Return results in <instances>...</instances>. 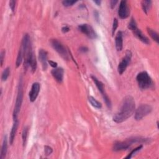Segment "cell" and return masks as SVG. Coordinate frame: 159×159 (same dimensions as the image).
<instances>
[{
	"instance_id": "obj_1",
	"label": "cell",
	"mask_w": 159,
	"mask_h": 159,
	"mask_svg": "<svg viewBox=\"0 0 159 159\" xmlns=\"http://www.w3.org/2000/svg\"><path fill=\"white\" fill-rule=\"evenodd\" d=\"M135 103L132 97L128 95L122 100L119 111L113 116V121L116 123H122L129 119L134 113Z\"/></svg>"
},
{
	"instance_id": "obj_2",
	"label": "cell",
	"mask_w": 159,
	"mask_h": 159,
	"mask_svg": "<svg viewBox=\"0 0 159 159\" xmlns=\"http://www.w3.org/2000/svg\"><path fill=\"white\" fill-rule=\"evenodd\" d=\"M148 142L147 138L141 137H132L127 139L124 141H116L114 143L113 150L114 152H119L128 150L133 144H147Z\"/></svg>"
},
{
	"instance_id": "obj_3",
	"label": "cell",
	"mask_w": 159,
	"mask_h": 159,
	"mask_svg": "<svg viewBox=\"0 0 159 159\" xmlns=\"http://www.w3.org/2000/svg\"><path fill=\"white\" fill-rule=\"evenodd\" d=\"M136 80L141 90L151 89L154 87V83L147 72H141L137 74Z\"/></svg>"
},
{
	"instance_id": "obj_4",
	"label": "cell",
	"mask_w": 159,
	"mask_h": 159,
	"mask_svg": "<svg viewBox=\"0 0 159 159\" xmlns=\"http://www.w3.org/2000/svg\"><path fill=\"white\" fill-rule=\"evenodd\" d=\"M23 96H24V91H23V80L22 78H21L19 80V83L18 85V90L17 94L16 97L15 107L13 111V119H17V117L19 113L20 112L21 106H22L23 101Z\"/></svg>"
},
{
	"instance_id": "obj_5",
	"label": "cell",
	"mask_w": 159,
	"mask_h": 159,
	"mask_svg": "<svg viewBox=\"0 0 159 159\" xmlns=\"http://www.w3.org/2000/svg\"><path fill=\"white\" fill-rule=\"evenodd\" d=\"M50 42L52 48L54 49L63 59L65 60H68L70 59V56L67 50L60 42H59L57 39H51Z\"/></svg>"
},
{
	"instance_id": "obj_6",
	"label": "cell",
	"mask_w": 159,
	"mask_h": 159,
	"mask_svg": "<svg viewBox=\"0 0 159 159\" xmlns=\"http://www.w3.org/2000/svg\"><path fill=\"white\" fill-rule=\"evenodd\" d=\"M152 111V107L149 104H141L135 110L134 118L136 121H141Z\"/></svg>"
},
{
	"instance_id": "obj_7",
	"label": "cell",
	"mask_w": 159,
	"mask_h": 159,
	"mask_svg": "<svg viewBox=\"0 0 159 159\" xmlns=\"http://www.w3.org/2000/svg\"><path fill=\"white\" fill-rule=\"evenodd\" d=\"M91 79L93 80V81H94L95 85L97 86L99 91L101 93L102 97L104 99V101H105L106 104H107V106L108 108L111 109V101L107 95V93H106V91H105L104 85L103 83L101 82V81H100L96 77H94L93 75H91Z\"/></svg>"
},
{
	"instance_id": "obj_8",
	"label": "cell",
	"mask_w": 159,
	"mask_h": 159,
	"mask_svg": "<svg viewBox=\"0 0 159 159\" xmlns=\"http://www.w3.org/2000/svg\"><path fill=\"white\" fill-rule=\"evenodd\" d=\"M30 68L32 73H34L37 69V61L34 51L32 49L24 57V67Z\"/></svg>"
},
{
	"instance_id": "obj_9",
	"label": "cell",
	"mask_w": 159,
	"mask_h": 159,
	"mask_svg": "<svg viewBox=\"0 0 159 159\" xmlns=\"http://www.w3.org/2000/svg\"><path fill=\"white\" fill-rule=\"evenodd\" d=\"M131 59H132V52L131 50H128L126 52L125 56L122 59L118 67V71L120 75H122V74L126 71L127 67H128V65L130 64Z\"/></svg>"
},
{
	"instance_id": "obj_10",
	"label": "cell",
	"mask_w": 159,
	"mask_h": 159,
	"mask_svg": "<svg viewBox=\"0 0 159 159\" xmlns=\"http://www.w3.org/2000/svg\"><path fill=\"white\" fill-rule=\"evenodd\" d=\"M78 30L84 34H85L88 38L91 39H96L98 37V35L94 29L90 24H80L78 27Z\"/></svg>"
},
{
	"instance_id": "obj_11",
	"label": "cell",
	"mask_w": 159,
	"mask_h": 159,
	"mask_svg": "<svg viewBox=\"0 0 159 159\" xmlns=\"http://www.w3.org/2000/svg\"><path fill=\"white\" fill-rule=\"evenodd\" d=\"M130 14V9L128 5V2L125 0H122L120 2L118 9V16L119 18L124 19L128 18Z\"/></svg>"
},
{
	"instance_id": "obj_12",
	"label": "cell",
	"mask_w": 159,
	"mask_h": 159,
	"mask_svg": "<svg viewBox=\"0 0 159 159\" xmlns=\"http://www.w3.org/2000/svg\"><path fill=\"white\" fill-rule=\"evenodd\" d=\"M40 90V84L37 82H35L33 84L31 87L30 91L29 92V100L31 102H34L37 99Z\"/></svg>"
},
{
	"instance_id": "obj_13",
	"label": "cell",
	"mask_w": 159,
	"mask_h": 159,
	"mask_svg": "<svg viewBox=\"0 0 159 159\" xmlns=\"http://www.w3.org/2000/svg\"><path fill=\"white\" fill-rule=\"evenodd\" d=\"M52 77L59 83H62L63 81V77H64V70L62 68H56L51 71Z\"/></svg>"
},
{
	"instance_id": "obj_14",
	"label": "cell",
	"mask_w": 159,
	"mask_h": 159,
	"mask_svg": "<svg viewBox=\"0 0 159 159\" xmlns=\"http://www.w3.org/2000/svg\"><path fill=\"white\" fill-rule=\"evenodd\" d=\"M48 53L44 49H40L39 51V59L42 64V67L43 70H46L48 67Z\"/></svg>"
},
{
	"instance_id": "obj_15",
	"label": "cell",
	"mask_w": 159,
	"mask_h": 159,
	"mask_svg": "<svg viewBox=\"0 0 159 159\" xmlns=\"http://www.w3.org/2000/svg\"><path fill=\"white\" fill-rule=\"evenodd\" d=\"M132 32L133 33L134 36L136 38L138 39L139 40H141L142 42H143V43L147 45H149L150 44L149 39L143 34V33L141 30V29H139L138 27H135L134 29L132 30Z\"/></svg>"
},
{
	"instance_id": "obj_16",
	"label": "cell",
	"mask_w": 159,
	"mask_h": 159,
	"mask_svg": "<svg viewBox=\"0 0 159 159\" xmlns=\"http://www.w3.org/2000/svg\"><path fill=\"white\" fill-rule=\"evenodd\" d=\"M115 45L116 50L121 51L123 48V34L121 31H119L115 38Z\"/></svg>"
},
{
	"instance_id": "obj_17",
	"label": "cell",
	"mask_w": 159,
	"mask_h": 159,
	"mask_svg": "<svg viewBox=\"0 0 159 159\" xmlns=\"http://www.w3.org/2000/svg\"><path fill=\"white\" fill-rule=\"evenodd\" d=\"M18 126H19L18 119H14L13 125L11 128V132H10V135H9V143L11 145H13L14 141L16 134L17 128H18Z\"/></svg>"
},
{
	"instance_id": "obj_18",
	"label": "cell",
	"mask_w": 159,
	"mask_h": 159,
	"mask_svg": "<svg viewBox=\"0 0 159 159\" xmlns=\"http://www.w3.org/2000/svg\"><path fill=\"white\" fill-rule=\"evenodd\" d=\"M152 2L151 0H144L141 2V5L144 12L147 14L152 8Z\"/></svg>"
},
{
	"instance_id": "obj_19",
	"label": "cell",
	"mask_w": 159,
	"mask_h": 159,
	"mask_svg": "<svg viewBox=\"0 0 159 159\" xmlns=\"http://www.w3.org/2000/svg\"><path fill=\"white\" fill-rule=\"evenodd\" d=\"M7 151H8V139H7V136L6 135L3 142V145L1 151V155H0V158L3 159L5 158L7 154Z\"/></svg>"
},
{
	"instance_id": "obj_20",
	"label": "cell",
	"mask_w": 159,
	"mask_h": 159,
	"mask_svg": "<svg viewBox=\"0 0 159 159\" xmlns=\"http://www.w3.org/2000/svg\"><path fill=\"white\" fill-rule=\"evenodd\" d=\"M147 33L148 34H149V36L151 37V38L155 41L157 44H158L159 42V37H158V34L157 33L155 30H154V29L150 28V27H147Z\"/></svg>"
},
{
	"instance_id": "obj_21",
	"label": "cell",
	"mask_w": 159,
	"mask_h": 159,
	"mask_svg": "<svg viewBox=\"0 0 159 159\" xmlns=\"http://www.w3.org/2000/svg\"><path fill=\"white\" fill-rule=\"evenodd\" d=\"M88 101L93 107L96 108L97 109L101 108V107H102L101 103L100 102H99L98 100H97L94 97H93L91 96H89L88 97Z\"/></svg>"
},
{
	"instance_id": "obj_22",
	"label": "cell",
	"mask_w": 159,
	"mask_h": 159,
	"mask_svg": "<svg viewBox=\"0 0 159 159\" xmlns=\"http://www.w3.org/2000/svg\"><path fill=\"white\" fill-rule=\"evenodd\" d=\"M23 58H24V52H23V49H21V48H20L19 50V52H18V55H17V57L16 62V68H18L21 65V63H22V62H23Z\"/></svg>"
},
{
	"instance_id": "obj_23",
	"label": "cell",
	"mask_w": 159,
	"mask_h": 159,
	"mask_svg": "<svg viewBox=\"0 0 159 159\" xmlns=\"http://www.w3.org/2000/svg\"><path fill=\"white\" fill-rule=\"evenodd\" d=\"M28 133H29V127L26 126L24 128L22 133V139H23V145L24 147L26 146L27 140V137H28Z\"/></svg>"
},
{
	"instance_id": "obj_24",
	"label": "cell",
	"mask_w": 159,
	"mask_h": 159,
	"mask_svg": "<svg viewBox=\"0 0 159 159\" xmlns=\"http://www.w3.org/2000/svg\"><path fill=\"white\" fill-rule=\"evenodd\" d=\"M9 75H10V68L7 67L3 70V72L2 73V81H6L8 78L9 77Z\"/></svg>"
},
{
	"instance_id": "obj_25",
	"label": "cell",
	"mask_w": 159,
	"mask_h": 159,
	"mask_svg": "<svg viewBox=\"0 0 159 159\" xmlns=\"http://www.w3.org/2000/svg\"><path fill=\"white\" fill-rule=\"evenodd\" d=\"M142 147H143V145H141L138 146L137 147H136L135 149H133V150L129 153V154L128 155V156H127V157H126V158H132V157H133L134 155H135L137 152H138L139 151H140L142 149Z\"/></svg>"
},
{
	"instance_id": "obj_26",
	"label": "cell",
	"mask_w": 159,
	"mask_h": 159,
	"mask_svg": "<svg viewBox=\"0 0 159 159\" xmlns=\"http://www.w3.org/2000/svg\"><path fill=\"white\" fill-rule=\"evenodd\" d=\"M137 27V23L135 22V19L133 17H132L131 19V21H130L129 23L128 24V29L132 31L133 29H134Z\"/></svg>"
},
{
	"instance_id": "obj_27",
	"label": "cell",
	"mask_w": 159,
	"mask_h": 159,
	"mask_svg": "<svg viewBox=\"0 0 159 159\" xmlns=\"http://www.w3.org/2000/svg\"><path fill=\"white\" fill-rule=\"evenodd\" d=\"M77 1H72V0H64L62 2V5L65 7L72 6L74 4H75Z\"/></svg>"
},
{
	"instance_id": "obj_28",
	"label": "cell",
	"mask_w": 159,
	"mask_h": 159,
	"mask_svg": "<svg viewBox=\"0 0 159 159\" xmlns=\"http://www.w3.org/2000/svg\"><path fill=\"white\" fill-rule=\"evenodd\" d=\"M118 27V20L116 18H114L113 20V28H112V34H113V36L114 35L115 31L116 29H117Z\"/></svg>"
},
{
	"instance_id": "obj_29",
	"label": "cell",
	"mask_w": 159,
	"mask_h": 159,
	"mask_svg": "<svg viewBox=\"0 0 159 159\" xmlns=\"http://www.w3.org/2000/svg\"><path fill=\"white\" fill-rule=\"evenodd\" d=\"M44 152H45V155L46 156H49L53 152V149L49 145H45L44 146Z\"/></svg>"
},
{
	"instance_id": "obj_30",
	"label": "cell",
	"mask_w": 159,
	"mask_h": 159,
	"mask_svg": "<svg viewBox=\"0 0 159 159\" xmlns=\"http://www.w3.org/2000/svg\"><path fill=\"white\" fill-rule=\"evenodd\" d=\"M5 54H6V51L5 50H2L1 52V55H0V61H1V65L2 67L3 65L4 62V59L5 57Z\"/></svg>"
},
{
	"instance_id": "obj_31",
	"label": "cell",
	"mask_w": 159,
	"mask_h": 159,
	"mask_svg": "<svg viewBox=\"0 0 159 159\" xmlns=\"http://www.w3.org/2000/svg\"><path fill=\"white\" fill-rule=\"evenodd\" d=\"M16 1H14V0H12V1H10L9 2V7L11 8V9L12 12L13 13H14V11H15V6H16Z\"/></svg>"
},
{
	"instance_id": "obj_32",
	"label": "cell",
	"mask_w": 159,
	"mask_h": 159,
	"mask_svg": "<svg viewBox=\"0 0 159 159\" xmlns=\"http://www.w3.org/2000/svg\"><path fill=\"white\" fill-rule=\"evenodd\" d=\"M48 63L50 64V65L53 67V68H57V62H55L54 61H52V60H48Z\"/></svg>"
},
{
	"instance_id": "obj_33",
	"label": "cell",
	"mask_w": 159,
	"mask_h": 159,
	"mask_svg": "<svg viewBox=\"0 0 159 159\" xmlns=\"http://www.w3.org/2000/svg\"><path fill=\"white\" fill-rule=\"evenodd\" d=\"M118 3V1H116V0H111V1H110V6H111V9H113Z\"/></svg>"
},
{
	"instance_id": "obj_34",
	"label": "cell",
	"mask_w": 159,
	"mask_h": 159,
	"mask_svg": "<svg viewBox=\"0 0 159 159\" xmlns=\"http://www.w3.org/2000/svg\"><path fill=\"white\" fill-rule=\"evenodd\" d=\"M69 31H70V28L67 26H65L63 27L62 28V32L63 33H68V32H69Z\"/></svg>"
},
{
	"instance_id": "obj_35",
	"label": "cell",
	"mask_w": 159,
	"mask_h": 159,
	"mask_svg": "<svg viewBox=\"0 0 159 159\" xmlns=\"http://www.w3.org/2000/svg\"><path fill=\"white\" fill-rule=\"evenodd\" d=\"M79 50L82 52V53H86L87 52H88V48L87 47H84V46H82L80 48Z\"/></svg>"
},
{
	"instance_id": "obj_36",
	"label": "cell",
	"mask_w": 159,
	"mask_h": 159,
	"mask_svg": "<svg viewBox=\"0 0 159 159\" xmlns=\"http://www.w3.org/2000/svg\"><path fill=\"white\" fill-rule=\"evenodd\" d=\"M94 18L96 19L97 21L99 22L100 15H99V13L97 11H94Z\"/></svg>"
},
{
	"instance_id": "obj_37",
	"label": "cell",
	"mask_w": 159,
	"mask_h": 159,
	"mask_svg": "<svg viewBox=\"0 0 159 159\" xmlns=\"http://www.w3.org/2000/svg\"><path fill=\"white\" fill-rule=\"evenodd\" d=\"M94 3H96L98 6H100L101 5V2L100 1V0H97V1L96 0V1H94Z\"/></svg>"
}]
</instances>
